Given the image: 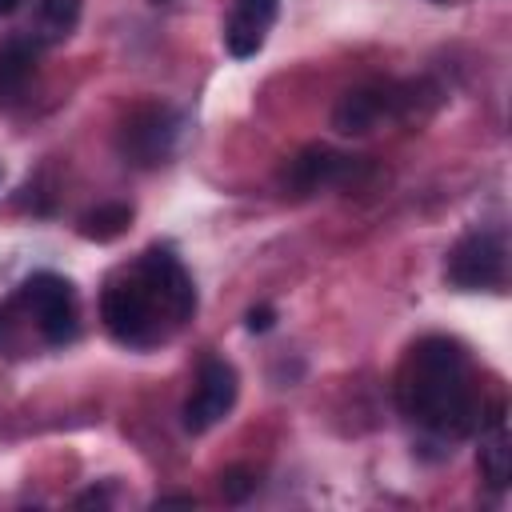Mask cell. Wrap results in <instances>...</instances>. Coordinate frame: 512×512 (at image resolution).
I'll return each mask as SVG.
<instances>
[{
  "label": "cell",
  "instance_id": "cell-18",
  "mask_svg": "<svg viewBox=\"0 0 512 512\" xmlns=\"http://www.w3.org/2000/svg\"><path fill=\"white\" fill-rule=\"evenodd\" d=\"M16 4H20V0H0V16H12V12H16Z\"/></svg>",
  "mask_w": 512,
  "mask_h": 512
},
{
  "label": "cell",
  "instance_id": "cell-12",
  "mask_svg": "<svg viewBox=\"0 0 512 512\" xmlns=\"http://www.w3.org/2000/svg\"><path fill=\"white\" fill-rule=\"evenodd\" d=\"M84 0H40L36 4V44H60L76 32Z\"/></svg>",
  "mask_w": 512,
  "mask_h": 512
},
{
  "label": "cell",
  "instance_id": "cell-14",
  "mask_svg": "<svg viewBox=\"0 0 512 512\" xmlns=\"http://www.w3.org/2000/svg\"><path fill=\"white\" fill-rule=\"evenodd\" d=\"M220 492H224V500H228V504L248 500V496L256 492V472H252V468H244V464L224 468V472H220Z\"/></svg>",
  "mask_w": 512,
  "mask_h": 512
},
{
  "label": "cell",
  "instance_id": "cell-10",
  "mask_svg": "<svg viewBox=\"0 0 512 512\" xmlns=\"http://www.w3.org/2000/svg\"><path fill=\"white\" fill-rule=\"evenodd\" d=\"M280 0H232V12L224 20V48L236 60H248L264 48L272 24H276Z\"/></svg>",
  "mask_w": 512,
  "mask_h": 512
},
{
  "label": "cell",
  "instance_id": "cell-7",
  "mask_svg": "<svg viewBox=\"0 0 512 512\" xmlns=\"http://www.w3.org/2000/svg\"><path fill=\"white\" fill-rule=\"evenodd\" d=\"M16 304L36 320L40 336L48 344H68L80 328V312H76V292L64 276L56 272H36L20 284Z\"/></svg>",
  "mask_w": 512,
  "mask_h": 512
},
{
  "label": "cell",
  "instance_id": "cell-13",
  "mask_svg": "<svg viewBox=\"0 0 512 512\" xmlns=\"http://www.w3.org/2000/svg\"><path fill=\"white\" fill-rule=\"evenodd\" d=\"M128 224H132V208L120 204V200H108V204H96L92 212H84V216L76 220V232H80L84 240L112 244V240H120V236L128 232Z\"/></svg>",
  "mask_w": 512,
  "mask_h": 512
},
{
  "label": "cell",
  "instance_id": "cell-19",
  "mask_svg": "<svg viewBox=\"0 0 512 512\" xmlns=\"http://www.w3.org/2000/svg\"><path fill=\"white\" fill-rule=\"evenodd\" d=\"M432 4H460V0H432Z\"/></svg>",
  "mask_w": 512,
  "mask_h": 512
},
{
  "label": "cell",
  "instance_id": "cell-4",
  "mask_svg": "<svg viewBox=\"0 0 512 512\" xmlns=\"http://www.w3.org/2000/svg\"><path fill=\"white\" fill-rule=\"evenodd\" d=\"M416 104H420V88L416 84H360V88H348L336 108H332V128L340 136H364L372 128H380L384 120H408L416 116Z\"/></svg>",
  "mask_w": 512,
  "mask_h": 512
},
{
  "label": "cell",
  "instance_id": "cell-3",
  "mask_svg": "<svg viewBox=\"0 0 512 512\" xmlns=\"http://www.w3.org/2000/svg\"><path fill=\"white\" fill-rule=\"evenodd\" d=\"M180 112L172 104H160V100H144L136 104L120 128H116V152L124 156V164L132 168H160L172 160L176 152V140H180Z\"/></svg>",
  "mask_w": 512,
  "mask_h": 512
},
{
  "label": "cell",
  "instance_id": "cell-5",
  "mask_svg": "<svg viewBox=\"0 0 512 512\" xmlns=\"http://www.w3.org/2000/svg\"><path fill=\"white\" fill-rule=\"evenodd\" d=\"M364 156H348V152H336L328 144H304L292 160H284L276 184L284 196L292 200H308L316 192H328V188H348L356 184V176L364 172Z\"/></svg>",
  "mask_w": 512,
  "mask_h": 512
},
{
  "label": "cell",
  "instance_id": "cell-1",
  "mask_svg": "<svg viewBox=\"0 0 512 512\" xmlns=\"http://www.w3.org/2000/svg\"><path fill=\"white\" fill-rule=\"evenodd\" d=\"M396 408L424 440L452 452L448 444L476 432L484 412L472 384L468 348L452 336L416 340L396 368Z\"/></svg>",
  "mask_w": 512,
  "mask_h": 512
},
{
  "label": "cell",
  "instance_id": "cell-6",
  "mask_svg": "<svg viewBox=\"0 0 512 512\" xmlns=\"http://www.w3.org/2000/svg\"><path fill=\"white\" fill-rule=\"evenodd\" d=\"M504 276H508V248L504 236L488 228L464 232L444 264V280L460 292H496L504 288Z\"/></svg>",
  "mask_w": 512,
  "mask_h": 512
},
{
  "label": "cell",
  "instance_id": "cell-9",
  "mask_svg": "<svg viewBox=\"0 0 512 512\" xmlns=\"http://www.w3.org/2000/svg\"><path fill=\"white\" fill-rule=\"evenodd\" d=\"M480 448H476V468L480 480L492 492H504L512 484V432H508V412L496 400L492 408L480 412Z\"/></svg>",
  "mask_w": 512,
  "mask_h": 512
},
{
  "label": "cell",
  "instance_id": "cell-2",
  "mask_svg": "<svg viewBox=\"0 0 512 512\" xmlns=\"http://www.w3.org/2000/svg\"><path fill=\"white\" fill-rule=\"evenodd\" d=\"M196 312V288L188 268L168 244L144 248L100 292V320L124 348H152L168 340Z\"/></svg>",
  "mask_w": 512,
  "mask_h": 512
},
{
  "label": "cell",
  "instance_id": "cell-17",
  "mask_svg": "<svg viewBox=\"0 0 512 512\" xmlns=\"http://www.w3.org/2000/svg\"><path fill=\"white\" fill-rule=\"evenodd\" d=\"M168 504H180V508H192L196 496H156V508H168Z\"/></svg>",
  "mask_w": 512,
  "mask_h": 512
},
{
  "label": "cell",
  "instance_id": "cell-15",
  "mask_svg": "<svg viewBox=\"0 0 512 512\" xmlns=\"http://www.w3.org/2000/svg\"><path fill=\"white\" fill-rule=\"evenodd\" d=\"M276 324V312L268 308V304H260V308H248V316H244V328L248 332H268Z\"/></svg>",
  "mask_w": 512,
  "mask_h": 512
},
{
  "label": "cell",
  "instance_id": "cell-16",
  "mask_svg": "<svg viewBox=\"0 0 512 512\" xmlns=\"http://www.w3.org/2000/svg\"><path fill=\"white\" fill-rule=\"evenodd\" d=\"M88 504H96V508H100V504H108V496H104V492H96V488H92V492H84V496H76V508H88Z\"/></svg>",
  "mask_w": 512,
  "mask_h": 512
},
{
  "label": "cell",
  "instance_id": "cell-11",
  "mask_svg": "<svg viewBox=\"0 0 512 512\" xmlns=\"http://www.w3.org/2000/svg\"><path fill=\"white\" fill-rule=\"evenodd\" d=\"M36 76V40L8 36L0 44V104H20Z\"/></svg>",
  "mask_w": 512,
  "mask_h": 512
},
{
  "label": "cell",
  "instance_id": "cell-8",
  "mask_svg": "<svg viewBox=\"0 0 512 512\" xmlns=\"http://www.w3.org/2000/svg\"><path fill=\"white\" fill-rule=\"evenodd\" d=\"M236 396H240V376H236V368H232L224 356H204V360H200V372H196V388H192V396H188V404H184V428H188L192 436L216 428V424L232 412Z\"/></svg>",
  "mask_w": 512,
  "mask_h": 512
},
{
  "label": "cell",
  "instance_id": "cell-20",
  "mask_svg": "<svg viewBox=\"0 0 512 512\" xmlns=\"http://www.w3.org/2000/svg\"><path fill=\"white\" fill-rule=\"evenodd\" d=\"M152 4H172V0H152Z\"/></svg>",
  "mask_w": 512,
  "mask_h": 512
}]
</instances>
